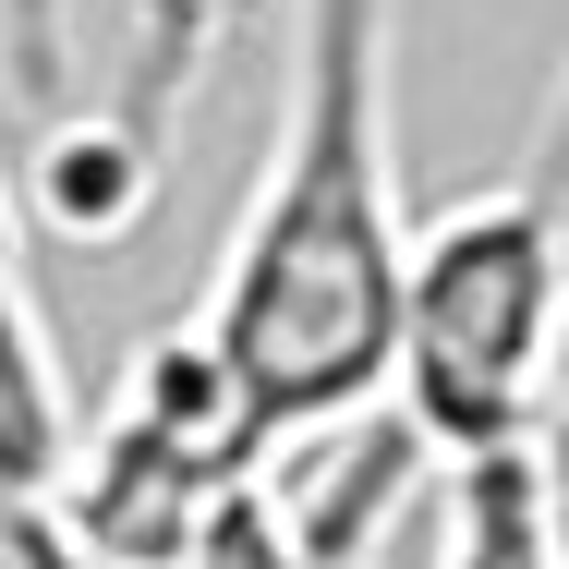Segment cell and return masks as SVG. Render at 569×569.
I'll list each match as a JSON object with an SVG mask.
<instances>
[{
  "mask_svg": "<svg viewBox=\"0 0 569 569\" xmlns=\"http://www.w3.org/2000/svg\"><path fill=\"white\" fill-rule=\"evenodd\" d=\"M73 363L49 328V291H37V254H24V207L0 182V497H37L61 449H73Z\"/></svg>",
  "mask_w": 569,
  "mask_h": 569,
  "instance_id": "obj_3",
  "label": "cell"
},
{
  "mask_svg": "<svg viewBox=\"0 0 569 569\" xmlns=\"http://www.w3.org/2000/svg\"><path fill=\"white\" fill-rule=\"evenodd\" d=\"M388 425L425 460L546 449L558 425V182L509 170L400 230L388 291Z\"/></svg>",
  "mask_w": 569,
  "mask_h": 569,
  "instance_id": "obj_2",
  "label": "cell"
},
{
  "mask_svg": "<svg viewBox=\"0 0 569 569\" xmlns=\"http://www.w3.org/2000/svg\"><path fill=\"white\" fill-rule=\"evenodd\" d=\"M437 569H558V472L546 449L449 460V533Z\"/></svg>",
  "mask_w": 569,
  "mask_h": 569,
  "instance_id": "obj_5",
  "label": "cell"
},
{
  "mask_svg": "<svg viewBox=\"0 0 569 569\" xmlns=\"http://www.w3.org/2000/svg\"><path fill=\"white\" fill-rule=\"evenodd\" d=\"M12 521H24V497H0V569H12Z\"/></svg>",
  "mask_w": 569,
  "mask_h": 569,
  "instance_id": "obj_8",
  "label": "cell"
},
{
  "mask_svg": "<svg viewBox=\"0 0 569 569\" xmlns=\"http://www.w3.org/2000/svg\"><path fill=\"white\" fill-rule=\"evenodd\" d=\"M158 133H170V121H146L133 98L61 121V133L37 146V207H49V230H73V242H133L146 207H158Z\"/></svg>",
  "mask_w": 569,
  "mask_h": 569,
  "instance_id": "obj_4",
  "label": "cell"
},
{
  "mask_svg": "<svg viewBox=\"0 0 569 569\" xmlns=\"http://www.w3.org/2000/svg\"><path fill=\"white\" fill-rule=\"evenodd\" d=\"M0 73L24 98H61L73 86V0H0Z\"/></svg>",
  "mask_w": 569,
  "mask_h": 569,
  "instance_id": "obj_7",
  "label": "cell"
},
{
  "mask_svg": "<svg viewBox=\"0 0 569 569\" xmlns=\"http://www.w3.org/2000/svg\"><path fill=\"white\" fill-rule=\"evenodd\" d=\"M230 12H242V0H133V24H146V73H133L121 98H133L146 121H170V98L194 86V49L219 37Z\"/></svg>",
  "mask_w": 569,
  "mask_h": 569,
  "instance_id": "obj_6",
  "label": "cell"
},
{
  "mask_svg": "<svg viewBox=\"0 0 569 569\" xmlns=\"http://www.w3.org/2000/svg\"><path fill=\"white\" fill-rule=\"evenodd\" d=\"M400 230L412 219L388 158V0H291L279 133L194 303V340L242 376L267 437H328L376 400Z\"/></svg>",
  "mask_w": 569,
  "mask_h": 569,
  "instance_id": "obj_1",
  "label": "cell"
}]
</instances>
